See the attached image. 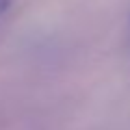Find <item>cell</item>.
Wrapping results in <instances>:
<instances>
[{
    "instance_id": "1",
    "label": "cell",
    "mask_w": 130,
    "mask_h": 130,
    "mask_svg": "<svg viewBox=\"0 0 130 130\" xmlns=\"http://www.w3.org/2000/svg\"><path fill=\"white\" fill-rule=\"evenodd\" d=\"M13 2H15V0H0V15L7 13V11L13 7Z\"/></svg>"
}]
</instances>
